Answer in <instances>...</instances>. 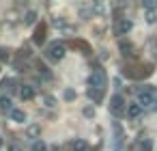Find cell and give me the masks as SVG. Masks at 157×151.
Segmentation results:
<instances>
[{
  "label": "cell",
  "instance_id": "cell-26",
  "mask_svg": "<svg viewBox=\"0 0 157 151\" xmlns=\"http://www.w3.org/2000/svg\"><path fill=\"white\" fill-rule=\"evenodd\" d=\"M0 147H2V138H0Z\"/></svg>",
  "mask_w": 157,
  "mask_h": 151
},
{
  "label": "cell",
  "instance_id": "cell-17",
  "mask_svg": "<svg viewBox=\"0 0 157 151\" xmlns=\"http://www.w3.org/2000/svg\"><path fill=\"white\" fill-rule=\"evenodd\" d=\"M11 56H9V50L7 48H0V61H2V63H7Z\"/></svg>",
  "mask_w": 157,
  "mask_h": 151
},
{
  "label": "cell",
  "instance_id": "cell-23",
  "mask_svg": "<svg viewBox=\"0 0 157 151\" xmlns=\"http://www.w3.org/2000/svg\"><path fill=\"white\" fill-rule=\"evenodd\" d=\"M28 134H30V136H37V134H39V127H30Z\"/></svg>",
  "mask_w": 157,
  "mask_h": 151
},
{
  "label": "cell",
  "instance_id": "cell-2",
  "mask_svg": "<svg viewBox=\"0 0 157 151\" xmlns=\"http://www.w3.org/2000/svg\"><path fill=\"white\" fill-rule=\"evenodd\" d=\"M45 56H48L50 61H60V58L65 56V43H63V41H52V43L48 46V50H45Z\"/></svg>",
  "mask_w": 157,
  "mask_h": 151
},
{
  "label": "cell",
  "instance_id": "cell-25",
  "mask_svg": "<svg viewBox=\"0 0 157 151\" xmlns=\"http://www.w3.org/2000/svg\"><path fill=\"white\" fill-rule=\"evenodd\" d=\"M9 151H22V147H17V145H11V147H9Z\"/></svg>",
  "mask_w": 157,
  "mask_h": 151
},
{
  "label": "cell",
  "instance_id": "cell-6",
  "mask_svg": "<svg viewBox=\"0 0 157 151\" xmlns=\"http://www.w3.org/2000/svg\"><path fill=\"white\" fill-rule=\"evenodd\" d=\"M45 28H48L45 24H39V26H37V30H35V37H33L37 46H41V43L45 41Z\"/></svg>",
  "mask_w": 157,
  "mask_h": 151
},
{
  "label": "cell",
  "instance_id": "cell-16",
  "mask_svg": "<svg viewBox=\"0 0 157 151\" xmlns=\"http://www.w3.org/2000/svg\"><path fill=\"white\" fill-rule=\"evenodd\" d=\"M0 110H11V99L9 97H0Z\"/></svg>",
  "mask_w": 157,
  "mask_h": 151
},
{
  "label": "cell",
  "instance_id": "cell-22",
  "mask_svg": "<svg viewBox=\"0 0 157 151\" xmlns=\"http://www.w3.org/2000/svg\"><path fill=\"white\" fill-rule=\"evenodd\" d=\"M84 114H86V117H93L95 110H93V108H84Z\"/></svg>",
  "mask_w": 157,
  "mask_h": 151
},
{
  "label": "cell",
  "instance_id": "cell-13",
  "mask_svg": "<svg viewBox=\"0 0 157 151\" xmlns=\"http://www.w3.org/2000/svg\"><path fill=\"white\" fill-rule=\"evenodd\" d=\"M71 46H73V48H80L84 54H90V46H88V43H84V41H80V39L71 41Z\"/></svg>",
  "mask_w": 157,
  "mask_h": 151
},
{
  "label": "cell",
  "instance_id": "cell-7",
  "mask_svg": "<svg viewBox=\"0 0 157 151\" xmlns=\"http://www.w3.org/2000/svg\"><path fill=\"white\" fill-rule=\"evenodd\" d=\"M20 97H22V99H33V97H35V89H33L30 84H22V86H20Z\"/></svg>",
  "mask_w": 157,
  "mask_h": 151
},
{
  "label": "cell",
  "instance_id": "cell-8",
  "mask_svg": "<svg viewBox=\"0 0 157 151\" xmlns=\"http://www.w3.org/2000/svg\"><path fill=\"white\" fill-rule=\"evenodd\" d=\"M118 50H121V54H123V56H131L133 46H131L127 39H121V41H118Z\"/></svg>",
  "mask_w": 157,
  "mask_h": 151
},
{
  "label": "cell",
  "instance_id": "cell-9",
  "mask_svg": "<svg viewBox=\"0 0 157 151\" xmlns=\"http://www.w3.org/2000/svg\"><path fill=\"white\" fill-rule=\"evenodd\" d=\"M69 149L71 151H86V140L84 138H75V140H71Z\"/></svg>",
  "mask_w": 157,
  "mask_h": 151
},
{
  "label": "cell",
  "instance_id": "cell-10",
  "mask_svg": "<svg viewBox=\"0 0 157 151\" xmlns=\"http://www.w3.org/2000/svg\"><path fill=\"white\" fill-rule=\"evenodd\" d=\"M11 119H13L15 123H24V121H26V112L20 110V108H13V110H11Z\"/></svg>",
  "mask_w": 157,
  "mask_h": 151
},
{
  "label": "cell",
  "instance_id": "cell-11",
  "mask_svg": "<svg viewBox=\"0 0 157 151\" xmlns=\"http://www.w3.org/2000/svg\"><path fill=\"white\" fill-rule=\"evenodd\" d=\"M138 151H153V138H142L138 142Z\"/></svg>",
  "mask_w": 157,
  "mask_h": 151
},
{
  "label": "cell",
  "instance_id": "cell-4",
  "mask_svg": "<svg viewBox=\"0 0 157 151\" xmlns=\"http://www.w3.org/2000/svg\"><path fill=\"white\" fill-rule=\"evenodd\" d=\"M125 110V99L116 93V95H112V99H110V112L114 114V117H118L121 112Z\"/></svg>",
  "mask_w": 157,
  "mask_h": 151
},
{
  "label": "cell",
  "instance_id": "cell-21",
  "mask_svg": "<svg viewBox=\"0 0 157 151\" xmlns=\"http://www.w3.org/2000/svg\"><path fill=\"white\" fill-rule=\"evenodd\" d=\"M35 18H37V15H35V11H33V13H26V24L35 22Z\"/></svg>",
  "mask_w": 157,
  "mask_h": 151
},
{
  "label": "cell",
  "instance_id": "cell-15",
  "mask_svg": "<svg viewBox=\"0 0 157 151\" xmlns=\"http://www.w3.org/2000/svg\"><path fill=\"white\" fill-rule=\"evenodd\" d=\"M33 151H48V147H45L43 140H35L33 142Z\"/></svg>",
  "mask_w": 157,
  "mask_h": 151
},
{
  "label": "cell",
  "instance_id": "cell-19",
  "mask_svg": "<svg viewBox=\"0 0 157 151\" xmlns=\"http://www.w3.org/2000/svg\"><path fill=\"white\" fill-rule=\"evenodd\" d=\"M146 22H148V24H155V22H157L155 13H151V11H148V13H146Z\"/></svg>",
  "mask_w": 157,
  "mask_h": 151
},
{
  "label": "cell",
  "instance_id": "cell-24",
  "mask_svg": "<svg viewBox=\"0 0 157 151\" xmlns=\"http://www.w3.org/2000/svg\"><path fill=\"white\" fill-rule=\"evenodd\" d=\"M45 104L48 106H54V97H45Z\"/></svg>",
  "mask_w": 157,
  "mask_h": 151
},
{
  "label": "cell",
  "instance_id": "cell-20",
  "mask_svg": "<svg viewBox=\"0 0 157 151\" xmlns=\"http://www.w3.org/2000/svg\"><path fill=\"white\" fill-rule=\"evenodd\" d=\"M65 99H75V91H65Z\"/></svg>",
  "mask_w": 157,
  "mask_h": 151
},
{
  "label": "cell",
  "instance_id": "cell-18",
  "mask_svg": "<svg viewBox=\"0 0 157 151\" xmlns=\"http://www.w3.org/2000/svg\"><path fill=\"white\" fill-rule=\"evenodd\" d=\"M144 7H146V9H157V0H146Z\"/></svg>",
  "mask_w": 157,
  "mask_h": 151
},
{
  "label": "cell",
  "instance_id": "cell-3",
  "mask_svg": "<svg viewBox=\"0 0 157 151\" xmlns=\"http://www.w3.org/2000/svg\"><path fill=\"white\" fill-rule=\"evenodd\" d=\"M153 93L155 91H138V95H136V99H138V106L140 108H153L157 101L153 99Z\"/></svg>",
  "mask_w": 157,
  "mask_h": 151
},
{
  "label": "cell",
  "instance_id": "cell-5",
  "mask_svg": "<svg viewBox=\"0 0 157 151\" xmlns=\"http://www.w3.org/2000/svg\"><path fill=\"white\" fill-rule=\"evenodd\" d=\"M131 26H133V24H131L129 20L121 18V20H118V22L114 24V33H116V35H127V33L131 30Z\"/></svg>",
  "mask_w": 157,
  "mask_h": 151
},
{
  "label": "cell",
  "instance_id": "cell-1",
  "mask_svg": "<svg viewBox=\"0 0 157 151\" xmlns=\"http://www.w3.org/2000/svg\"><path fill=\"white\" fill-rule=\"evenodd\" d=\"M105 84H108V76H105L103 69H95V71L88 76V86H90V89H95V91H103Z\"/></svg>",
  "mask_w": 157,
  "mask_h": 151
},
{
  "label": "cell",
  "instance_id": "cell-14",
  "mask_svg": "<svg viewBox=\"0 0 157 151\" xmlns=\"http://www.w3.org/2000/svg\"><path fill=\"white\" fill-rule=\"evenodd\" d=\"M88 97L93 101H101L103 99V91H95V89H88Z\"/></svg>",
  "mask_w": 157,
  "mask_h": 151
},
{
  "label": "cell",
  "instance_id": "cell-12",
  "mask_svg": "<svg viewBox=\"0 0 157 151\" xmlns=\"http://www.w3.org/2000/svg\"><path fill=\"white\" fill-rule=\"evenodd\" d=\"M140 112H142V108H140L138 104H129V108H127V114H129V119H136V117H140Z\"/></svg>",
  "mask_w": 157,
  "mask_h": 151
}]
</instances>
